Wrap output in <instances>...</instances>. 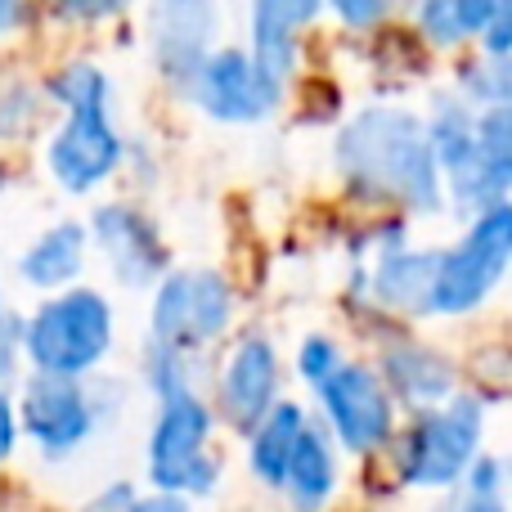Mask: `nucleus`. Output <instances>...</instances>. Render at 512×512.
I'll use <instances>...</instances> for the list:
<instances>
[{
  "label": "nucleus",
  "instance_id": "f704fd0d",
  "mask_svg": "<svg viewBox=\"0 0 512 512\" xmlns=\"http://www.w3.org/2000/svg\"><path fill=\"white\" fill-rule=\"evenodd\" d=\"M0 189H5V176H0Z\"/></svg>",
  "mask_w": 512,
  "mask_h": 512
},
{
  "label": "nucleus",
  "instance_id": "4468645a",
  "mask_svg": "<svg viewBox=\"0 0 512 512\" xmlns=\"http://www.w3.org/2000/svg\"><path fill=\"white\" fill-rule=\"evenodd\" d=\"M86 234L122 288H153L171 270V252L162 243L158 225L135 203H99Z\"/></svg>",
  "mask_w": 512,
  "mask_h": 512
},
{
  "label": "nucleus",
  "instance_id": "f3484780",
  "mask_svg": "<svg viewBox=\"0 0 512 512\" xmlns=\"http://www.w3.org/2000/svg\"><path fill=\"white\" fill-rule=\"evenodd\" d=\"M337 486H342V459H337V441L319 423H306L297 450L288 459L279 490L292 512H324L333 504Z\"/></svg>",
  "mask_w": 512,
  "mask_h": 512
},
{
  "label": "nucleus",
  "instance_id": "423d86ee",
  "mask_svg": "<svg viewBox=\"0 0 512 512\" xmlns=\"http://www.w3.org/2000/svg\"><path fill=\"white\" fill-rule=\"evenodd\" d=\"M508 261H512V203H495L486 212L468 216V230L450 248H436L427 315L459 319L481 310L504 283Z\"/></svg>",
  "mask_w": 512,
  "mask_h": 512
},
{
  "label": "nucleus",
  "instance_id": "aec40b11",
  "mask_svg": "<svg viewBox=\"0 0 512 512\" xmlns=\"http://www.w3.org/2000/svg\"><path fill=\"white\" fill-rule=\"evenodd\" d=\"M306 423H310V409L301 400H274L261 423L248 432V472L265 490H279Z\"/></svg>",
  "mask_w": 512,
  "mask_h": 512
},
{
  "label": "nucleus",
  "instance_id": "7ed1b4c3",
  "mask_svg": "<svg viewBox=\"0 0 512 512\" xmlns=\"http://www.w3.org/2000/svg\"><path fill=\"white\" fill-rule=\"evenodd\" d=\"M113 342V301L86 283L45 292V301H36L32 315L18 319L23 360L32 364V373H50V378H90L113 355Z\"/></svg>",
  "mask_w": 512,
  "mask_h": 512
},
{
  "label": "nucleus",
  "instance_id": "f03ea898",
  "mask_svg": "<svg viewBox=\"0 0 512 512\" xmlns=\"http://www.w3.org/2000/svg\"><path fill=\"white\" fill-rule=\"evenodd\" d=\"M45 99L59 108V126L45 140V171L72 198L104 189L126 167V135L113 117V77L90 59H68L41 81Z\"/></svg>",
  "mask_w": 512,
  "mask_h": 512
},
{
  "label": "nucleus",
  "instance_id": "b1692460",
  "mask_svg": "<svg viewBox=\"0 0 512 512\" xmlns=\"http://www.w3.org/2000/svg\"><path fill=\"white\" fill-rule=\"evenodd\" d=\"M409 9H414V32L423 36V45H432V50L450 54L472 41L468 23H463V14H459V0H409Z\"/></svg>",
  "mask_w": 512,
  "mask_h": 512
},
{
  "label": "nucleus",
  "instance_id": "a211bd4d",
  "mask_svg": "<svg viewBox=\"0 0 512 512\" xmlns=\"http://www.w3.org/2000/svg\"><path fill=\"white\" fill-rule=\"evenodd\" d=\"M90 256V234L81 221H54L36 234L18 256V279L36 292H59L72 288L86 270Z\"/></svg>",
  "mask_w": 512,
  "mask_h": 512
},
{
  "label": "nucleus",
  "instance_id": "c756f323",
  "mask_svg": "<svg viewBox=\"0 0 512 512\" xmlns=\"http://www.w3.org/2000/svg\"><path fill=\"white\" fill-rule=\"evenodd\" d=\"M512 0H459V14H463V23H468V36L477 41L481 36V27L490 23V18L499 14V9H508Z\"/></svg>",
  "mask_w": 512,
  "mask_h": 512
},
{
  "label": "nucleus",
  "instance_id": "c85d7f7f",
  "mask_svg": "<svg viewBox=\"0 0 512 512\" xmlns=\"http://www.w3.org/2000/svg\"><path fill=\"white\" fill-rule=\"evenodd\" d=\"M18 441H23V432H18V409H14V396H9V391L0 387V463L14 459Z\"/></svg>",
  "mask_w": 512,
  "mask_h": 512
},
{
  "label": "nucleus",
  "instance_id": "bb28decb",
  "mask_svg": "<svg viewBox=\"0 0 512 512\" xmlns=\"http://www.w3.org/2000/svg\"><path fill=\"white\" fill-rule=\"evenodd\" d=\"M135 0H54V9H59L68 23H108V18L126 14Z\"/></svg>",
  "mask_w": 512,
  "mask_h": 512
},
{
  "label": "nucleus",
  "instance_id": "0eeeda50",
  "mask_svg": "<svg viewBox=\"0 0 512 512\" xmlns=\"http://www.w3.org/2000/svg\"><path fill=\"white\" fill-rule=\"evenodd\" d=\"M239 292L216 265H176L153 283L149 301V337L171 351L203 355L234 324Z\"/></svg>",
  "mask_w": 512,
  "mask_h": 512
},
{
  "label": "nucleus",
  "instance_id": "cd10ccee",
  "mask_svg": "<svg viewBox=\"0 0 512 512\" xmlns=\"http://www.w3.org/2000/svg\"><path fill=\"white\" fill-rule=\"evenodd\" d=\"M18 360H23V346H18V319L5 315L0 319V387L18 378Z\"/></svg>",
  "mask_w": 512,
  "mask_h": 512
},
{
  "label": "nucleus",
  "instance_id": "6e6552de",
  "mask_svg": "<svg viewBox=\"0 0 512 512\" xmlns=\"http://www.w3.org/2000/svg\"><path fill=\"white\" fill-rule=\"evenodd\" d=\"M427 144H432L436 171H441L445 203H454L463 216H477L495 203H508L512 180L490 171L477 153V108L459 99L454 90H436L432 108L423 117Z\"/></svg>",
  "mask_w": 512,
  "mask_h": 512
},
{
  "label": "nucleus",
  "instance_id": "4be33fe9",
  "mask_svg": "<svg viewBox=\"0 0 512 512\" xmlns=\"http://www.w3.org/2000/svg\"><path fill=\"white\" fill-rule=\"evenodd\" d=\"M454 95L468 99L472 108L512 104V59H490V54H477V59L459 63Z\"/></svg>",
  "mask_w": 512,
  "mask_h": 512
},
{
  "label": "nucleus",
  "instance_id": "412c9836",
  "mask_svg": "<svg viewBox=\"0 0 512 512\" xmlns=\"http://www.w3.org/2000/svg\"><path fill=\"white\" fill-rule=\"evenodd\" d=\"M50 108L41 86L23 77H0V144H18L41 126V113Z\"/></svg>",
  "mask_w": 512,
  "mask_h": 512
},
{
  "label": "nucleus",
  "instance_id": "39448f33",
  "mask_svg": "<svg viewBox=\"0 0 512 512\" xmlns=\"http://www.w3.org/2000/svg\"><path fill=\"white\" fill-rule=\"evenodd\" d=\"M396 441V477L409 490H450L486 441V405L477 396H450L414 409V423Z\"/></svg>",
  "mask_w": 512,
  "mask_h": 512
},
{
  "label": "nucleus",
  "instance_id": "2f4dec72",
  "mask_svg": "<svg viewBox=\"0 0 512 512\" xmlns=\"http://www.w3.org/2000/svg\"><path fill=\"white\" fill-rule=\"evenodd\" d=\"M27 14H32V0H0V36L23 32Z\"/></svg>",
  "mask_w": 512,
  "mask_h": 512
},
{
  "label": "nucleus",
  "instance_id": "6ab92c4d",
  "mask_svg": "<svg viewBox=\"0 0 512 512\" xmlns=\"http://www.w3.org/2000/svg\"><path fill=\"white\" fill-rule=\"evenodd\" d=\"M432 270H436V248H382L373 256L369 292L378 306L396 310V315H427V292H432Z\"/></svg>",
  "mask_w": 512,
  "mask_h": 512
},
{
  "label": "nucleus",
  "instance_id": "ddd939ff",
  "mask_svg": "<svg viewBox=\"0 0 512 512\" xmlns=\"http://www.w3.org/2000/svg\"><path fill=\"white\" fill-rule=\"evenodd\" d=\"M283 360L270 333H243L230 346V355L216 369V414L248 436L265 418V409L279 400Z\"/></svg>",
  "mask_w": 512,
  "mask_h": 512
},
{
  "label": "nucleus",
  "instance_id": "20e7f679",
  "mask_svg": "<svg viewBox=\"0 0 512 512\" xmlns=\"http://www.w3.org/2000/svg\"><path fill=\"white\" fill-rule=\"evenodd\" d=\"M212 432H216V409L198 391H180L171 400H158V418H153L149 441H144L149 486L180 499L216 495L225 463L212 450Z\"/></svg>",
  "mask_w": 512,
  "mask_h": 512
},
{
  "label": "nucleus",
  "instance_id": "7c9ffc66",
  "mask_svg": "<svg viewBox=\"0 0 512 512\" xmlns=\"http://www.w3.org/2000/svg\"><path fill=\"white\" fill-rule=\"evenodd\" d=\"M122 512H189V499L167 495V490H149V495H131Z\"/></svg>",
  "mask_w": 512,
  "mask_h": 512
},
{
  "label": "nucleus",
  "instance_id": "9b49d317",
  "mask_svg": "<svg viewBox=\"0 0 512 512\" xmlns=\"http://www.w3.org/2000/svg\"><path fill=\"white\" fill-rule=\"evenodd\" d=\"M18 432L36 445V454L50 463L77 454L99 427V396L90 391L86 378H50L32 373L14 400Z\"/></svg>",
  "mask_w": 512,
  "mask_h": 512
},
{
  "label": "nucleus",
  "instance_id": "a878e982",
  "mask_svg": "<svg viewBox=\"0 0 512 512\" xmlns=\"http://www.w3.org/2000/svg\"><path fill=\"white\" fill-rule=\"evenodd\" d=\"M324 9L346 27V32L364 36V32H373V27L387 23L391 9H396V0H324Z\"/></svg>",
  "mask_w": 512,
  "mask_h": 512
},
{
  "label": "nucleus",
  "instance_id": "393cba45",
  "mask_svg": "<svg viewBox=\"0 0 512 512\" xmlns=\"http://www.w3.org/2000/svg\"><path fill=\"white\" fill-rule=\"evenodd\" d=\"M342 360H346V355H342V346H337L333 337L310 333L306 342L297 346V378L306 382V387H319V382H324Z\"/></svg>",
  "mask_w": 512,
  "mask_h": 512
},
{
  "label": "nucleus",
  "instance_id": "f257e3e1",
  "mask_svg": "<svg viewBox=\"0 0 512 512\" xmlns=\"http://www.w3.org/2000/svg\"><path fill=\"white\" fill-rule=\"evenodd\" d=\"M333 167L360 203H387L409 216L445 212L423 113L405 104H369L346 117L333 140Z\"/></svg>",
  "mask_w": 512,
  "mask_h": 512
},
{
  "label": "nucleus",
  "instance_id": "9d476101",
  "mask_svg": "<svg viewBox=\"0 0 512 512\" xmlns=\"http://www.w3.org/2000/svg\"><path fill=\"white\" fill-rule=\"evenodd\" d=\"M315 400H319V427L342 450L373 454L382 445H391V436H396V400L382 387L378 369H369V364L342 360L315 387Z\"/></svg>",
  "mask_w": 512,
  "mask_h": 512
},
{
  "label": "nucleus",
  "instance_id": "473e14b6",
  "mask_svg": "<svg viewBox=\"0 0 512 512\" xmlns=\"http://www.w3.org/2000/svg\"><path fill=\"white\" fill-rule=\"evenodd\" d=\"M459 512H508L504 495H463Z\"/></svg>",
  "mask_w": 512,
  "mask_h": 512
},
{
  "label": "nucleus",
  "instance_id": "72a5a7b5",
  "mask_svg": "<svg viewBox=\"0 0 512 512\" xmlns=\"http://www.w3.org/2000/svg\"><path fill=\"white\" fill-rule=\"evenodd\" d=\"M5 315H9V310H5V301H0V319H5Z\"/></svg>",
  "mask_w": 512,
  "mask_h": 512
},
{
  "label": "nucleus",
  "instance_id": "2eb2a0df",
  "mask_svg": "<svg viewBox=\"0 0 512 512\" xmlns=\"http://www.w3.org/2000/svg\"><path fill=\"white\" fill-rule=\"evenodd\" d=\"M324 14V0H248V54L283 86L301 63V36Z\"/></svg>",
  "mask_w": 512,
  "mask_h": 512
},
{
  "label": "nucleus",
  "instance_id": "5701e85b",
  "mask_svg": "<svg viewBox=\"0 0 512 512\" xmlns=\"http://www.w3.org/2000/svg\"><path fill=\"white\" fill-rule=\"evenodd\" d=\"M194 364L198 355H185V351H171L162 342H144V355H140V373H144V387L153 391L158 400H171L180 391H198L194 387Z\"/></svg>",
  "mask_w": 512,
  "mask_h": 512
},
{
  "label": "nucleus",
  "instance_id": "1a4fd4ad",
  "mask_svg": "<svg viewBox=\"0 0 512 512\" xmlns=\"http://www.w3.org/2000/svg\"><path fill=\"white\" fill-rule=\"evenodd\" d=\"M283 90L288 86L252 59L248 45H212L180 99L216 126H256L279 113Z\"/></svg>",
  "mask_w": 512,
  "mask_h": 512
},
{
  "label": "nucleus",
  "instance_id": "f8f14e48",
  "mask_svg": "<svg viewBox=\"0 0 512 512\" xmlns=\"http://www.w3.org/2000/svg\"><path fill=\"white\" fill-rule=\"evenodd\" d=\"M144 27H149V54L158 77L176 95H185L189 77L221 32V0H149Z\"/></svg>",
  "mask_w": 512,
  "mask_h": 512
},
{
  "label": "nucleus",
  "instance_id": "dca6fc26",
  "mask_svg": "<svg viewBox=\"0 0 512 512\" xmlns=\"http://www.w3.org/2000/svg\"><path fill=\"white\" fill-rule=\"evenodd\" d=\"M378 378L382 387L391 391L396 405H409V409H427V405H441V400L454 396V360L445 351L427 342H391L378 360Z\"/></svg>",
  "mask_w": 512,
  "mask_h": 512
}]
</instances>
